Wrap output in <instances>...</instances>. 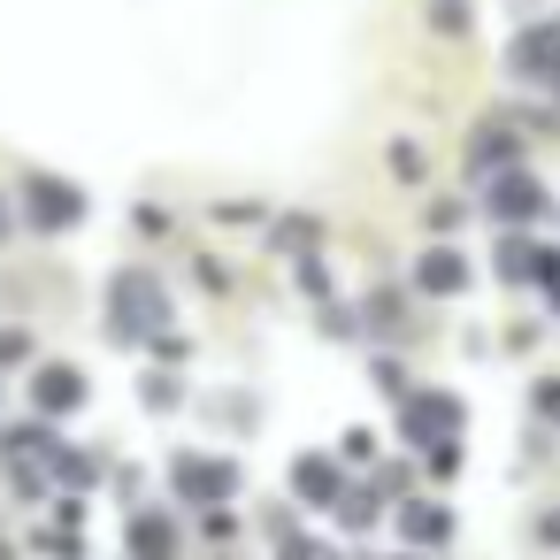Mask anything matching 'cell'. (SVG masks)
<instances>
[{
	"mask_svg": "<svg viewBox=\"0 0 560 560\" xmlns=\"http://www.w3.org/2000/svg\"><path fill=\"white\" fill-rule=\"evenodd\" d=\"M292 483H300V499H338V468L330 460H300Z\"/></svg>",
	"mask_w": 560,
	"mask_h": 560,
	"instance_id": "5b68a950",
	"label": "cell"
},
{
	"mask_svg": "<svg viewBox=\"0 0 560 560\" xmlns=\"http://www.w3.org/2000/svg\"><path fill=\"white\" fill-rule=\"evenodd\" d=\"M399 529H407L415 545H445V537H453V514H445V506H430V499H415V506L399 514Z\"/></svg>",
	"mask_w": 560,
	"mask_h": 560,
	"instance_id": "7a4b0ae2",
	"label": "cell"
},
{
	"mask_svg": "<svg viewBox=\"0 0 560 560\" xmlns=\"http://www.w3.org/2000/svg\"><path fill=\"white\" fill-rule=\"evenodd\" d=\"M177 483H185L192 499H223V491H231L238 476H231L223 460H177Z\"/></svg>",
	"mask_w": 560,
	"mask_h": 560,
	"instance_id": "6da1fadb",
	"label": "cell"
},
{
	"mask_svg": "<svg viewBox=\"0 0 560 560\" xmlns=\"http://www.w3.org/2000/svg\"><path fill=\"white\" fill-rule=\"evenodd\" d=\"M453 422H460L453 399H415L407 407V438H430V430H453Z\"/></svg>",
	"mask_w": 560,
	"mask_h": 560,
	"instance_id": "3957f363",
	"label": "cell"
},
{
	"mask_svg": "<svg viewBox=\"0 0 560 560\" xmlns=\"http://www.w3.org/2000/svg\"><path fill=\"white\" fill-rule=\"evenodd\" d=\"M422 284H430V292H460V261H453V254H430Z\"/></svg>",
	"mask_w": 560,
	"mask_h": 560,
	"instance_id": "52a82bcc",
	"label": "cell"
},
{
	"mask_svg": "<svg viewBox=\"0 0 560 560\" xmlns=\"http://www.w3.org/2000/svg\"><path fill=\"white\" fill-rule=\"evenodd\" d=\"M537 407H545V415L560 422V384H545V392H537Z\"/></svg>",
	"mask_w": 560,
	"mask_h": 560,
	"instance_id": "ba28073f",
	"label": "cell"
},
{
	"mask_svg": "<svg viewBox=\"0 0 560 560\" xmlns=\"http://www.w3.org/2000/svg\"><path fill=\"white\" fill-rule=\"evenodd\" d=\"M131 552L170 560V522H162V514H139V522H131Z\"/></svg>",
	"mask_w": 560,
	"mask_h": 560,
	"instance_id": "8992f818",
	"label": "cell"
},
{
	"mask_svg": "<svg viewBox=\"0 0 560 560\" xmlns=\"http://www.w3.org/2000/svg\"><path fill=\"white\" fill-rule=\"evenodd\" d=\"M78 399H85V376L78 369H47L39 376V407H78Z\"/></svg>",
	"mask_w": 560,
	"mask_h": 560,
	"instance_id": "277c9868",
	"label": "cell"
}]
</instances>
